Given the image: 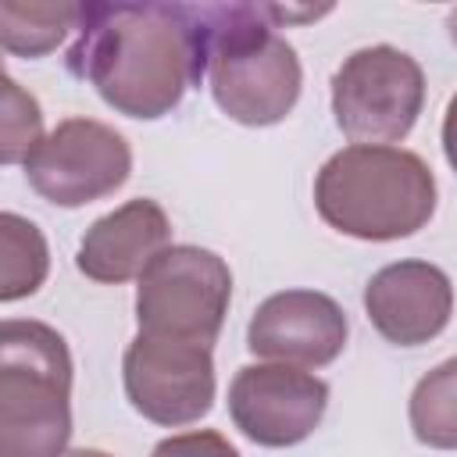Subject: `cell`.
Masks as SVG:
<instances>
[{
	"mask_svg": "<svg viewBox=\"0 0 457 457\" xmlns=\"http://www.w3.org/2000/svg\"><path fill=\"white\" fill-rule=\"evenodd\" d=\"M68 71L107 107L154 121L207 75L204 4H82Z\"/></svg>",
	"mask_w": 457,
	"mask_h": 457,
	"instance_id": "cell-1",
	"label": "cell"
},
{
	"mask_svg": "<svg viewBox=\"0 0 457 457\" xmlns=\"http://www.w3.org/2000/svg\"><path fill=\"white\" fill-rule=\"evenodd\" d=\"M321 221L364 243L407 239L436 214V175L403 146L350 143L314 175Z\"/></svg>",
	"mask_w": 457,
	"mask_h": 457,
	"instance_id": "cell-2",
	"label": "cell"
},
{
	"mask_svg": "<svg viewBox=\"0 0 457 457\" xmlns=\"http://www.w3.org/2000/svg\"><path fill=\"white\" fill-rule=\"evenodd\" d=\"M268 4H204L207 82L214 104L239 125H278L300 100L303 68Z\"/></svg>",
	"mask_w": 457,
	"mask_h": 457,
	"instance_id": "cell-3",
	"label": "cell"
},
{
	"mask_svg": "<svg viewBox=\"0 0 457 457\" xmlns=\"http://www.w3.org/2000/svg\"><path fill=\"white\" fill-rule=\"evenodd\" d=\"M71 439V353L32 318L0 325V457H64Z\"/></svg>",
	"mask_w": 457,
	"mask_h": 457,
	"instance_id": "cell-4",
	"label": "cell"
},
{
	"mask_svg": "<svg viewBox=\"0 0 457 457\" xmlns=\"http://www.w3.org/2000/svg\"><path fill=\"white\" fill-rule=\"evenodd\" d=\"M232 300L228 264L204 246L171 243L161 250L136 286L139 332L193 339L214 346Z\"/></svg>",
	"mask_w": 457,
	"mask_h": 457,
	"instance_id": "cell-5",
	"label": "cell"
},
{
	"mask_svg": "<svg viewBox=\"0 0 457 457\" xmlns=\"http://www.w3.org/2000/svg\"><path fill=\"white\" fill-rule=\"evenodd\" d=\"M425 107L421 64L389 43L353 50L332 75V114L353 143L393 146Z\"/></svg>",
	"mask_w": 457,
	"mask_h": 457,
	"instance_id": "cell-6",
	"label": "cell"
},
{
	"mask_svg": "<svg viewBox=\"0 0 457 457\" xmlns=\"http://www.w3.org/2000/svg\"><path fill=\"white\" fill-rule=\"evenodd\" d=\"M132 175L129 139L96 118H64L25 157L29 186L54 207H86Z\"/></svg>",
	"mask_w": 457,
	"mask_h": 457,
	"instance_id": "cell-7",
	"label": "cell"
},
{
	"mask_svg": "<svg viewBox=\"0 0 457 457\" xmlns=\"http://www.w3.org/2000/svg\"><path fill=\"white\" fill-rule=\"evenodd\" d=\"M121 382L132 411L164 428L200 421L214 407L218 386L211 346L154 332H139L125 346Z\"/></svg>",
	"mask_w": 457,
	"mask_h": 457,
	"instance_id": "cell-8",
	"label": "cell"
},
{
	"mask_svg": "<svg viewBox=\"0 0 457 457\" xmlns=\"http://www.w3.org/2000/svg\"><path fill=\"white\" fill-rule=\"evenodd\" d=\"M328 386L293 364H246L228 386L232 425L257 446H296L325 418Z\"/></svg>",
	"mask_w": 457,
	"mask_h": 457,
	"instance_id": "cell-9",
	"label": "cell"
},
{
	"mask_svg": "<svg viewBox=\"0 0 457 457\" xmlns=\"http://www.w3.org/2000/svg\"><path fill=\"white\" fill-rule=\"evenodd\" d=\"M350 336L346 311L318 289H282L257 303L246 325V346L253 357H268L293 368L332 364Z\"/></svg>",
	"mask_w": 457,
	"mask_h": 457,
	"instance_id": "cell-10",
	"label": "cell"
},
{
	"mask_svg": "<svg viewBox=\"0 0 457 457\" xmlns=\"http://www.w3.org/2000/svg\"><path fill=\"white\" fill-rule=\"evenodd\" d=\"M364 311L375 332L393 346L432 343L453 314V282L439 264L396 261L364 286Z\"/></svg>",
	"mask_w": 457,
	"mask_h": 457,
	"instance_id": "cell-11",
	"label": "cell"
},
{
	"mask_svg": "<svg viewBox=\"0 0 457 457\" xmlns=\"http://www.w3.org/2000/svg\"><path fill=\"white\" fill-rule=\"evenodd\" d=\"M171 246V221L164 207L150 196H136L111 214L96 218L75 253V268L104 286H121L129 278H139L146 264Z\"/></svg>",
	"mask_w": 457,
	"mask_h": 457,
	"instance_id": "cell-12",
	"label": "cell"
},
{
	"mask_svg": "<svg viewBox=\"0 0 457 457\" xmlns=\"http://www.w3.org/2000/svg\"><path fill=\"white\" fill-rule=\"evenodd\" d=\"M82 4H0V43L14 57H43L57 50V43L79 29Z\"/></svg>",
	"mask_w": 457,
	"mask_h": 457,
	"instance_id": "cell-13",
	"label": "cell"
},
{
	"mask_svg": "<svg viewBox=\"0 0 457 457\" xmlns=\"http://www.w3.org/2000/svg\"><path fill=\"white\" fill-rule=\"evenodd\" d=\"M0 253H4V271H0V300L14 303L21 296H32L50 271V250L36 221L4 211L0 214Z\"/></svg>",
	"mask_w": 457,
	"mask_h": 457,
	"instance_id": "cell-14",
	"label": "cell"
},
{
	"mask_svg": "<svg viewBox=\"0 0 457 457\" xmlns=\"http://www.w3.org/2000/svg\"><path fill=\"white\" fill-rule=\"evenodd\" d=\"M407 418L418 443L432 450H457V357L418 378Z\"/></svg>",
	"mask_w": 457,
	"mask_h": 457,
	"instance_id": "cell-15",
	"label": "cell"
},
{
	"mask_svg": "<svg viewBox=\"0 0 457 457\" xmlns=\"http://www.w3.org/2000/svg\"><path fill=\"white\" fill-rule=\"evenodd\" d=\"M43 139V111L32 93H25L11 75H4V139H0V161L4 164H25V157Z\"/></svg>",
	"mask_w": 457,
	"mask_h": 457,
	"instance_id": "cell-16",
	"label": "cell"
},
{
	"mask_svg": "<svg viewBox=\"0 0 457 457\" xmlns=\"http://www.w3.org/2000/svg\"><path fill=\"white\" fill-rule=\"evenodd\" d=\"M150 457H239V450L214 428H193L161 439Z\"/></svg>",
	"mask_w": 457,
	"mask_h": 457,
	"instance_id": "cell-17",
	"label": "cell"
},
{
	"mask_svg": "<svg viewBox=\"0 0 457 457\" xmlns=\"http://www.w3.org/2000/svg\"><path fill=\"white\" fill-rule=\"evenodd\" d=\"M443 154H446L450 168L457 171V93L450 96L446 114H443Z\"/></svg>",
	"mask_w": 457,
	"mask_h": 457,
	"instance_id": "cell-18",
	"label": "cell"
},
{
	"mask_svg": "<svg viewBox=\"0 0 457 457\" xmlns=\"http://www.w3.org/2000/svg\"><path fill=\"white\" fill-rule=\"evenodd\" d=\"M64 457H111V453H104V450H93V446H79V450H68Z\"/></svg>",
	"mask_w": 457,
	"mask_h": 457,
	"instance_id": "cell-19",
	"label": "cell"
},
{
	"mask_svg": "<svg viewBox=\"0 0 457 457\" xmlns=\"http://www.w3.org/2000/svg\"><path fill=\"white\" fill-rule=\"evenodd\" d=\"M446 29H450V39H453V46H457V7L450 11V18H446Z\"/></svg>",
	"mask_w": 457,
	"mask_h": 457,
	"instance_id": "cell-20",
	"label": "cell"
}]
</instances>
